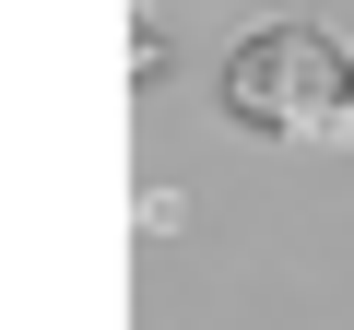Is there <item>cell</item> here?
Listing matches in <instances>:
<instances>
[{"label":"cell","instance_id":"1","mask_svg":"<svg viewBox=\"0 0 354 330\" xmlns=\"http://www.w3.org/2000/svg\"><path fill=\"white\" fill-rule=\"evenodd\" d=\"M225 118L260 130V142H330L354 153V36L330 24H260L225 48Z\"/></svg>","mask_w":354,"mask_h":330}]
</instances>
